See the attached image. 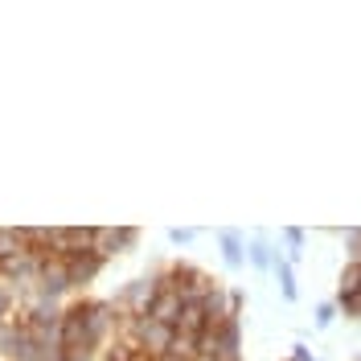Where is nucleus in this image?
I'll return each mask as SVG.
<instances>
[{
	"label": "nucleus",
	"mask_w": 361,
	"mask_h": 361,
	"mask_svg": "<svg viewBox=\"0 0 361 361\" xmlns=\"http://www.w3.org/2000/svg\"><path fill=\"white\" fill-rule=\"evenodd\" d=\"M135 329H140V345H144L157 361L173 353V337H177V329L160 324V320H152V316H140V320H135Z\"/></svg>",
	"instance_id": "f257e3e1"
},
{
	"label": "nucleus",
	"mask_w": 361,
	"mask_h": 361,
	"mask_svg": "<svg viewBox=\"0 0 361 361\" xmlns=\"http://www.w3.org/2000/svg\"><path fill=\"white\" fill-rule=\"evenodd\" d=\"M247 263L255 271H263V275L275 267V243H271L267 230H255V234L247 238Z\"/></svg>",
	"instance_id": "f03ea898"
},
{
	"label": "nucleus",
	"mask_w": 361,
	"mask_h": 361,
	"mask_svg": "<svg viewBox=\"0 0 361 361\" xmlns=\"http://www.w3.org/2000/svg\"><path fill=\"white\" fill-rule=\"evenodd\" d=\"M218 247H222V263L230 271L247 267V234L243 230H218Z\"/></svg>",
	"instance_id": "7ed1b4c3"
},
{
	"label": "nucleus",
	"mask_w": 361,
	"mask_h": 361,
	"mask_svg": "<svg viewBox=\"0 0 361 361\" xmlns=\"http://www.w3.org/2000/svg\"><path fill=\"white\" fill-rule=\"evenodd\" d=\"M304 243H308V230H300V226H283V230H279V247H283V255H288L292 267L304 259Z\"/></svg>",
	"instance_id": "20e7f679"
},
{
	"label": "nucleus",
	"mask_w": 361,
	"mask_h": 361,
	"mask_svg": "<svg viewBox=\"0 0 361 361\" xmlns=\"http://www.w3.org/2000/svg\"><path fill=\"white\" fill-rule=\"evenodd\" d=\"M341 316L337 300H324V304H316V316H312V329L316 333H324V329H333V320Z\"/></svg>",
	"instance_id": "39448f33"
},
{
	"label": "nucleus",
	"mask_w": 361,
	"mask_h": 361,
	"mask_svg": "<svg viewBox=\"0 0 361 361\" xmlns=\"http://www.w3.org/2000/svg\"><path fill=\"white\" fill-rule=\"evenodd\" d=\"M169 238H173V247H189L197 238V230H169Z\"/></svg>",
	"instance_id": "423d86ee"
},
{
	"label": "nucleus",
	"mask_w": 361,
	"mask_h": 361,
	"mask_svg": "<svg viewBox=\"0 0 361 361\" xmlns=\"http://www.w3.org/2000/svg\"><path fill=\"white\" fill-rule=\"evenodd\" d=\"M292 361H316V357H312V349H308L304 341H295L292 345Z\"/></svg>",
	"instance_id": "0eeeda50"
},
{
	"label": "nucleus",
	"mask_w": 361,
	"mask_h": 361,
	"mask_svg": "<svg viewBox=\"0 0 361 361\" xmlns=\"http://www.w3.org/2000/svg\"><path fill=\"white\" fill-rule=\"evenodd\" d=\"M193 361H218V357H193Z\"/></svg>",
	"instance_id": "6e6552de"
}]
</instances>
